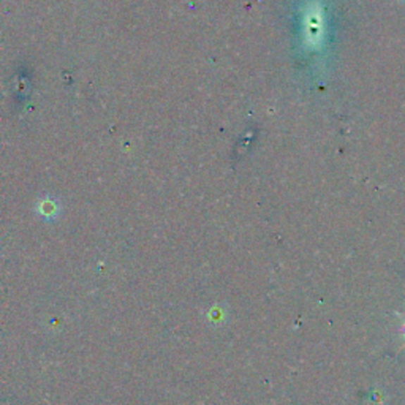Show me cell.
Segmentation results:
<instances>
[{"mask_svg":"<svg viewBox=\"0 0 405 405\" xmlns=\"http://www.w3.org/2000/svg\"><path fill=\"white\" fill-rule=\"evenodd\" d=\"M404 2H405V0H404Z\"/></svg>","mask_w":405,"mask_h":405,"instance_id":"cell-3","label":"cell"},{"mask_svg":"<svg viewBox=\"0 0 405 405\" xmlns=\"http://www.w3.org/2000/svg\"><path fill=\"white\" fill-rule=\"evenodd\" d=\"M325 10L320 0H309L304 16V44L309 49H320L325 43Z\"/></svg>","mask_w":405,"mask_h":405,"instance_id":"cell-1","label":"cell"},{"mask_svg":"<svg viewBox=\"0 0 405 405\" xmlns=\"http://www.w3.org/2000/svg\"><path fill=\"white\" fill-rule=\"evenodd\" d=\"M401 332H402V336H404V339H405V321H404V325H402V328H401Z\"/></svg>","mask_w":405,"mask_h":405,"instance_id":"cell-2","label":"cell"}]
</instances>
